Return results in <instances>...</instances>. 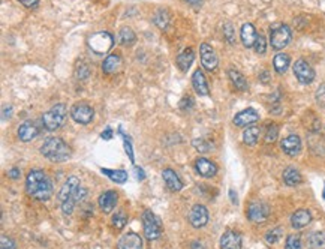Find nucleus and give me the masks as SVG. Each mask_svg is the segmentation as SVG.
Returning a JSON list of instances; mask_svg holds the SVG:
<instances>
[{
	"label": "nucleus",
	"instance_id": "13",
	"mask_svg": "<svg viewBox=\"0 0 325 249\" xmlns=\"http://www.w3.org/2000/svg\"><path fill=\"white\" fill-rule=\"evenodd\" d=\"M199 53H201L203 66L207 69V71H210V72L216 71L219 60H217V56H216L213 47L209 46V44H201V47H199Z\"/></svg>",
	"mask_w": 325,
	"mask_h": 249
},
{
	"label": "nucleus",
	"instance_id": "10",
	"mask_svg": "<svg viewBox=\"0 0 325 249\" xmlns=\"http://www.w3.org/2000/svg\"><path fill=\"white\" fill-rule=\"evenodd\" d=\"M209 222V210L203 204H195L189 212V224L193 228H203Z\"/></svg>",
	"mask_w": 325,
	"mask_h": 249
},
{
	"label": "nucleus",
	"instance_id": "5",
	"mask_svg": "<svg viewBox=\"0 0 325 249\" xmlns=\"http://www.w3.org/2000/svg\"><path fill=\"white\" fill-rule=\"evenodd\" d=\"M66 107L63 104H57L53 108H49L44 116H42V123L46 131H56L59 129L66 119Z\"/></svg>",
	"mask_w": 325,
	"mask_h": 249
},
{
	"label": "nucleus",
	"instance_id": "21",
	"mask_svg": "<svg viewBox=\"0 0 325 249\" xmlns=\"http://www.w3.org/2000/svg\"><path fill=\"white\" fill-rule=\"evenodd\" d=\"M312 222V213L307 209H300L292 213L291 216V225L295 230H302Z\"/></svg>",
	"mask_w": 325,
	"mask_h": 249
},
{
	"label": "nucleus",
	"instance_id": "15",
	"mask_svg": "<svg viewBox=\"0 0 325 249\" xmlns=\"http://www.w3.org/2000/svg\"><path fill=\"white\" fill-rule=\"evenodd\" d=\"M195 168H196L198 174L206 177V179H211V177H214L217 174V165L207 158L196 159L195 161Z\"/></svg>",
	"mask_w": 325,
	"mask_h": 249
},
{
	"label": "nucleus",
	"instance_id": "39",
	"mask_svg": "<svg viewBox=\"0 0 325 249\" xmlns=\"http://www.w3.org/2000/svg\"><path fill=\"white\" fill-rule=\"evenodd\" d=\"M75 75H77V78H80V80H86L89 75H90V68H89V65H86V63H78L77 65V69H75Z\"/></svg>",
	"mask_w": 325,
	"mask_h": 249
},
{
	"label": "nucleus",
	"instance_id": "31",
	"mask_svg": "<svg viewBox=\"0 0 325 249\" xmlns=\"http://www.w3.org/2000/svg\"><path fill=\"white\" fill-rule=\"evenodd\" d=\"M310 249H325V231H315L307 239Z\"/></svg>",
	"mask_w": 325,
	"mask_h": 249
},
{
	"label": "nucleus",
	"instance_id": "22",
	"mask_svg": "<svg viewBox=\"0 0 325 249\" xmlns=\"http://www.w3.org/2000/svg\"><path fill=\"white\" fill-rule=\"evenodd\" d=\"M192 86L195 92L199 95V96H207L209 95V83L206 80V75L203 74L201 69H196L192 75Z\"/></svg>",
	"mask_w": 325,
	"mask_h": 249
},
{
	"label": "nucleus",
	"instance_id": "51",
	"mask_svg": "<svg viewBox=\"0 0 325 249\" xmlns=\"http://www.w3.org/2000/svg\"><path fill=\"white\" fill-rule=\"evenodd\" d=\"M111 135H113V131H111L110 128H107V129H105V132H102V138H105V140H110Z\"/></svg>",
	"mask_w": 325,
	"mask_h": 249
},
{
	"label": "nucleus",
	"instance_id": "45",
	"mask_svg": "<svg viewBox=\"0 0 325 249\" xmlns=\"http://www.w3.org/2000/svg\"><path fill=\"white\" fill-rule=\"evenodd\" d=\"M124 149H126V153L129 155V159L134 162V150H132V144H131V140H129L126 135H124Z\"/></svg>",
	"mask_w": 325,
	"mask_h": 249
},
{
	"label": "nucleus",
	"instance_id": "20",
	"mask_svg": "<svg viewBox=\"0 0 325 249\" xmlns=\"http://www.w3.org/2000/svg\"><path fill=\"white\" fill-rule=\"evenodd\" d=\"M256 38H258V32H256L255 26L251 23H246L241 26V30H240V39L243 42V46L246 48H251V47L255 46Z\"/></svg>",
	"mask_w": 325,
	"mask_h": 249
},
{
	"label": "nucleus",
	"instance_id": "17",
	"mask_svg": "<svg viewBox=\"0 0 325 249\" xmlns=\"http://www.w3.org/2000/svg\"><path fill=\"white\" fill-rule=\"evenodd\" d=\"M38 134H39V125H36V122L33 120H26L18 128V138L24 143L32 141L33 138L38 137Z\"/></svg>",
	"mask_w": 325,
	"mask_h": 249
},
{
	"label": "nucleus",
	"instance_id": "30",
	"mask_svg": "<svg viewBox=\"0 0 325 249\" xmlns=\"http://www.w3.org/2000/svg\"><path fill=\"white\" fill-rule=\"evenodd\" d=\"M259 137H261V129L258 126H247L246 131L243 132V141L247 146H255L259 141Z\"/></svg>",
	"mask_w": 325,
	"mask_h": 249
},
{
	"label": "nucleus",
	"instance_id": "1",
	"mask_svg": "<svg viewBox=\"0 0 325 249\" xmlns=\"http://www.w3.org/2000/svg\"><path fill=\"white\" fill-rule=\"evenodd\" d=\"M26 191L38 201H48L53 197V182L45 171L32 170L26 177Z\"/></svg>",
	"mask_w": 325,
	"mask_h": 249
},
{
	"label": "nucleus",
	"instance_id": "47",
	"mask_svg": "<svg viewBox=\"0 0 325 249\" xmlns=\"http://www.w3.org/2000/svg\"><path fill=\"white\" fill-rule=\"evenodd\" d=\"M8 176H9L11 179L17 180V179H20L21 173H20V170H18V168H11V170H9V173H8Z\"/></svg>",
	"mask_w": 325,
	"mask_h": 249
},
{
	"label": "nucleus",
	"instance_id": "16",
	"mask_svg": "<svg viewBox=\"0 0 325 249\" xmlns=\"http://www.w3.org/2000/svg\"><path fill=\"white\" fill-rule=\"evenodd\" d=\"M241 236L237 231L228 230L220 237V249H241Z\"/></svg>",
	"mask_w": 325,
	"mask_h": 249
},
{
	"label": "nucleus",
	"instance_id": "49",
	"mask_svg": "<svg viewBox=\"0 0 325 249\" xmlns=\"http://www.w3.org/2000/svg\"><path fill=\"white\" fill-rule=\"evenodd\" d=\"M259 80H261L262 83H268V81H270V74H268L267 71L261 72V75H259Z\"/></svg>",
	"mask_w": 325,
	"mask_h": 249
},
{
	"label": "nucleus",
	"instance_id": "3",
	"mask_svg": "<svg viewBox=\"0 0 325 249\" xmlns=\"http://www.w3.org/2000/svg\"><path fill=\"white\" fill-rule=\"evenodd\" d=\"M41 153L51 162H65L70 158V147L59 137H49L41 146Z\"/></svg>",
	"mask_w": 325,
	"mask_h": 249
},
{
	"label": "nucleus",
	"instance_id": "4",
	"mask_svg": "<svg viewBox=\"0 0 325 249\" xmlns=\"http://www.w3.org/2000/svg\"><path fill=\"white\" fill-rule=\"evenodd\" d=\"M141 221H142L144 236L147 237V240H156L162 236V222L152 210H144Z\"/></svg>",
	"mask_w": 325,
	"mask_h": 249
},
{
	"label": "nucleus",
	"instance_id": "28",
	"mask_svg": "<svg viewBox=\"0 0 325 249\" xmlns=\"http://www.w3.org/2000/svg\"><path fill=\"white\" fill-rule=\"evenodd\" d=\"M228 77H230V80H231V83L234 84L235 89L241 92L247 90V81H246V78H244V75L241 72H238L237 69H230L228 71Z\"/></svg>",
	"mask_w": 325,
	"mask_h": 249
},
{
	"label": "nucleus",
	"instance_id": "33",
	"mask_svg": "<svg viewBox=\"0 0 325 249\" xmlns=\"http://www.w3.org/2000/svg\"><path fill=\"white\" fill-rule=\"evenodd\" d=\"M102 173L105 176H108L110 179L116 183H124L128 180V173L124 170H108V168H102Z\"/></svg>",
	"mask_w": 325,
	"mask_h": 249
},
{
	"label": "nucleus",
	"instance_id": "24",
	"mask_svg": "<svg viewBox=\"0 0 325 249\" xmlns=\"http://www.w3.org/2000/svg\"><path fill=\"white\" fill-rule=\"evenodd\" d=\"M195 60V53L192 48H185L179 56H177V66L182 69L183 72H187L189 68L192 66Z\"/></svg>",
	"mask_w": 325,
	"mask_h": 249
},
{
	"label": "nucleus",
	"instance_id": "7",
	"mask_svg": "<svg viewBox=\"0 0 325 249\" xmlns=\"http://www.w3.org/2000/svg\"><path fill=\"white\" fill-rule=\"evenodd\" d=\"M114 46V38L108 32H99L89 38V47L94 54H104Z\"/></svg>",
	"mask_w": 325,
	"mask_h": 249
},
{
	"label": "nucleus",
	"instance_id": "11",
	"mask_svg": "<svg viewBox=\"0 0 325 249\" xmlns=\"http://www.w3.org/2000/svg\"><path fill=\"white\" fill-rule=\"evenodd\" d=\"M70 116L72 119L80 123V125H89L93 120V116H94V111L90 105L81 102V104H75L70 110Z\"/></svg>",
	"mask_w": 325,
	"mask_h": 249
},
{
	"label": "nucleus",
	"instance_id": "40",
	"mask_svg": "<svg viewBox=\"0 0 325 249\" xmlns=\"http://www.w3.org/2000/svg\"><path fill=\"white\" fill-rule=\"evenodd\" d=\"M254 48H255L258 54H265V51H267V39H265L264 35H258Z\"/></svg>",
	"mask_w": 325,
	"mask_h": 249
},
{
	"label": "nucleus",
	"instance_id": "34",
	"mask_svg": "<svg viewBox=\"0 0 325 249\" xmlns=\"http://www.w3.org/2000/svg\"><path fill=\"white\" fill-rule=\"evenodd\" d=\"M111 221H113V227H116L117 230H123L124 225L128 224V213L123 209H120L113 215Z\"/></svg>",
	"mask_w": 325,
	"mask_h": 249
},
{
	"label": "nucleus",
	"instance_id": "9",
	"mask_svg": "<svg viewBox=\"0 0 325 249\" xmlns=\"http://www.w3.org/2000/svg\"><path fill=\"white\" fill-rule=\"evenodd\" d=\"M268 216H270V206L264 201H254L247 209V218L255 224L265 222Z\"/></svg>",
	"mask_w": 325,
	"mask_h": 249
},
{
	"label": "nucleus",
	"instance_id": "35",
	"mask_svg": "<svg viewBox=\"0 0 325 249\" xmlns=\"http://www.w3.org/2000/svg\"><path fill=\"white\" fill-rule=\"evenodd\" d=\"M279 137V126L276 123H268L265 126V131H264V140L265 143H274L278 140Z\"/></svg>",
	"mask_w": 325,
	"mask_h": 249
},
{
	"label": "nucleus",
	"instance_id": "29",
	"mask_svg": "<svg viewBox=\"0 0 325 249\" xmlns=\"http://www.w3.org/2000/svg\"><path fill=\"white\" fill-rule=\"evenodd\" d=\"M137 41V35L134 33V30L131 27H123L118 33V42L123 47H131L135 44Z\"/></svg>",
	"mask_w": 325,
	"mask_h": 249
},
{
	"label": "nucleus",
	"instance_id": "6",
	"mask_svg": "<svg viewBox=\"0 0 325 249\" xmlns=\"http://www.w3.org/2000/svg\"><path fill=\"white\" fill-rule=\"evenodd\" d=\"M292 39V32L286 24H276L270 30V44L274 50H283Z\"/></svg>",
	"mask_w": 325,
	"mask_h": 249
},
{
	"label": "nucleus",
	"instance_id": "38",
	"mask_svg": "<svg viewBox=\"0 0 325 249\" xmlns=\"http://www.w3.org/2000/svg\"><path fill=\"white\" fill-rule=\"evenodd\" d=\"M282 233H283V228H282V227H278V228L270 230V231L265 234V240H267V243H270V245L278 243L279 240H280V237H282Z\"/></svg>",
	"mask_w": 325,
	"mask_h": 249
},
{
	"label": "nucleus",
	"instance_id": "32",
	"mask_svg": "<svg viewBox=\"0 0 325 249\" xmlns=\"http://www.w3.org/2000/svg\"><path fill=\"white\" fill-rule=\"evenodd\" d=\"M169 20H171L169 12H168L166 9H163V8L158 9V11H156V14L153 15V21H155V24H156L161 30H165V29L168 27Z\"/></svg>",
	"mask_w": 325,
	"mask_h": 249
},
{
	"label": "nucleus",
	"instance_id": "27",
	"mask_svg": "<svg viewBox=\"0 0 325 249\" xmlns=\"http://www.w3.org/2000/svg\"><path fill=\"white\" fill-rule=\"evenodd\" d=\"M289 65H291V57L285 53H279L273 59V66L278 74H285L289 68Z\"/></svg>",
	"mask_w": 325,
	"mask_h": 249
},
{
	"label": "nucleus",
	"instance_id": "26",
	"mask_svg": "<svg viewBox=\"0 0 325 249\" xmlns=\"http://www.w3.org/2000/svg\"><path fill=\"white\" fill-rule=\"evenodd\" d=\"M120 68H121V57L118 54H110L102 63L104 74H116Z\"/></svg>",
	"mask_w": 325,
	"mask_h": 249
},
{
	"label": "nucleus",
	"instance_id": "43",
	"mask_svg": "<svg viewBox=\"0 0 325 249\" xmlns=\"http://www.w3.org/2000/svg\"><path fill=\"white\" fill-rule=\"evenodd\" d=\"M193 108V98L192 96H185L182 101H180V110L182 111H189Z\"/></svg>",
	"mask_w": 325,
	"mask_h": 249
},
{
	"label": "nucleus",
	"instance_id": "18",
	"mask_svg": "<svg viewBox=\"0 0 325 249\" xmlns=\"http://www.w3.org/2000/svg\"><path fill=\"white\" fill-rule=\"evenodd\" d=\"M259 120V114L256 113V110L254 108H247V110H243L238 114H235L234 117V125L235 126H251L252 123H255Z\"/></svg>",
	"mask_w": 325,
	"mask_h": 249
},
{
	"label": "nucleus",
	"instance_id": "53",
	"mask_svg": "<svg viewBox=\"0 0 325 249\" xmlns=\"http://www.w3.org/2000/svg\"><path fill=\"white\" fill-rule=\"evenodd\" d=\"M322 195H324V198H325V191H324V194H322Z\"/></svg>",
	"mask_w": 325,
	"mask_h": 249
},
{
	"label": "nucleus",
	"instance_id": "25",
	"mask_svg": "<svg viewBox=\"0 0 325 249\" xmlns=\"http://www.w3.org/2000/svg\"><path fill=\"white\" fill-rule=\"evenodd\" d=\"M283 182H285V185L286 186H298L300 183L303 182V177H302V173L297 170V168H294V167H288V168H285V171H283Z\"/></svg>",
	"mask_w": 325,
	"mask_h": 249
},
{
	"label": "nucleus",
	"instance_id": "50",
	"mask_svg": "<svg viewBox=\"0 0 325 249\" xmlns=\"http://www.w3.org/2000/svg\"><path fill=\"white\" fill-rule=\"evenodd\" d=\"M135 170H137V179H138V180H144V179H145V174H144L142 168H138V167H137Z\"/></svg>",
	"mask_w": 325,
	"mask_h": 249
},
{
	"label": "nucleus",
	"instance_id": "36",
	"mask_svg": "<svg viewBox=\"0 0 325 249\" xmlns=\"http://www.w3.org/2000/svg\"><path fill=\"white\" fill-rule=\"evenodd\" d=\"M302 237L298 234H289L285 242V249H302Z\"/></svg>",
	"mask_w": 325,
	"mask_h": 249
},
{
	"label": "nucleus",
	"instance_id": "46",
	"mask_svg": "<svg viewBox=\"0 0 325 249\" xmlns=\"http://www.w3.org/2000/svg\"><path fill=\"white\" fill-rule=\"evenodd\" d=\"M18 2L26 8H36L39 3V0H18Z\"/></svg>",
	"mask_w": 325,
	"mask_h": 249
},
{
	"label": "nucleus",
	"instance_id": "23",
	"mask_svg": "<svg viewBox=\"0 0 325 249\" xmlns=\"http://www.w3.org/2000/svg\"><path fill=\"white\" fill-rule=\"evenodd\" d=\"M117 201H118V195L116 191H107L99 197V207L104 213H110L114 210Z\"/></svg>",
	"mask_w": 325,
	"mask_h": 249
},
{
	"label": "nucleus",
	"instance_id": "48",
	"mask_svg": "<svg viewBox=\"0 0 325 249\" xmlns=\"http://www.w3.org/2000/svg\"><path fill=\"white\" fill-rule=\"evenodd\" d=\"M192 8H201L203 6V3H204V0H186Z\"/></svg>",
	"mask_w": 325,
	"mask_h": 249
},
{
	"label": "nucleus",
	"instance_id": "2",
	"mask_svg": "<svg viewBox=\"0 0 325 249\" xmlns=\"http://www.w3.org/2000/svg\"><path fill=\"white\" fill-rule=\"evenodd\" d=\"M86 195H87V189L81 188L80 180L75 176L69 177L59 192V201L62 204L63 215H70L73 212V207L78 203H81Z\"/></svg>",
	"mask_w": 325,
	"mask_h": 249
},
{
	"label": "nucleus",
	"instance_id": "19",
	"mask_svg": "<svg viewBox=\"0 0 325 249\" xmlns=\"http://www.w3.org/2000/svg\"><path fill=\"white\" fill-rule=\"evenodd\" d=\"M162 179L166 183L168 189H171L172 192H179L183 189V182L179 177V174L171 170V168H165L162 171Z\"/></svg>",
	"mask_w": 325,
	"mask_h": 249
},
{
	"label": "nucleus",
	"instance_id": "44",
	"mask_svg": "<svg viewBox=\"0 0 325 249\" xmlns=\"http://www.w3.org/2000/svg\"><path fill=\"white\" fill-rule=\"evenodd\" d=\"M316 101H318V104L321 105V107H324L325 108V84H322L318 92H316Z\"/></svg>",
	"mask_w": 325,
	"mask_h": 249
},
{
	"label": "nucleus",
	"instance_id": "12",
	"mask_svg": "<svg viewBox=\"0 0 325 249\" xmlns=\"http://www.w3.org/2000/svg\"><path fill=\"white\" fill-rule=\"evenodd\" d=\"M280 147H282L283 153H286L288 156H297V155H300L303 149L302 138L295 134L285 137L280 143Z\"/></svg>",
	"mask_w": 325,
	"mask_h": 249
},
{
	"label": "nucleus",
	"instance_id": "41",
	"mask_svg": "<svg viewBox=\"0 0 325 249\" xmlns=\"http://www.w3.org/2000/svg\"><path fill=\"white\" fill-rule=\"evenodd\" d=\"M223 35H225V38L230 44L235 42V35H234V29H232L231 23H227L223 26Z\"/></svg>",
	"mask_w": 325,
	"mask_h": 249
},
{
	"label": "nucleus",
	"instance_id": "42",
	"mask_svg": "<svg viewBox=\"0 0 325 249\" xmlns=\"http://www.w3.org/2000/svg\"><path fill=\"white\" fill-rule=\"evenodd\" d=\"M15 242L11 239V237H8V236H5V234H2V239H0V249H15Z\"/></svg>",
	"mask_w": 325,
	"mask_h": 249
},
{
	"label": "nucleus",
	"instance_id": "8",
	"mask_svg": "<svg viewBox=\"0 0 325 249\" xmlns=\"http://www.w3.org/2000/svg\"><path fill=\"white\" fill-rule=\"evenodd\" d=\"M294 75L302 84H312L316 77L315 69L312 68L304 59H298L294 63Z\"/></svg>",
	"mask_w": 325,
	"mask_h": 249
},
{
	"label": "nucleus",
	"instance_id": "14",
	"mask_svg": "<svg viewBox=\"0 0 325 249\" xmlns=\"http://www.w3.org/2000/svg\"><path fill=\"white\" fill-rule=\"evenodd\" d=\"M117 249H142V239L134 231L126 233L118 239Z\"/></svg>",
	"mask_w": 325,
	"mask_h": 249
},
{
	"label": "nucleus",
	"instance_id": "52",
	"mask_svg": "<svg viewBox=\"0 0 325 249\" xmlns=\"http://www.w3.org/2000/svg\"><path fill=\"white\" fill-rule=\"evenodd\" d=\"M190 249H206V248H204V245H203V243H199V242H193V243L190 245Z\"/></svg>",
	"mask_w": 325,
	"mask_h": 249
},
{
	"label": "nucleus",
	"instance_id": "37",
	"mask_svg": "<svg viewBox=\"0 0 325 249\" xmlns=\"http://www.w3.org/2000/svg\"><path fill=\"white\" fill-rule=\"evenodd\" d=\"M192 146L199 152V153H207L211 150V144H210L207 140H204V138H195L193 141H192Z\"/></svg>",
	"mask_w": 325,
	"mask_h": 249
}]
</instances>
